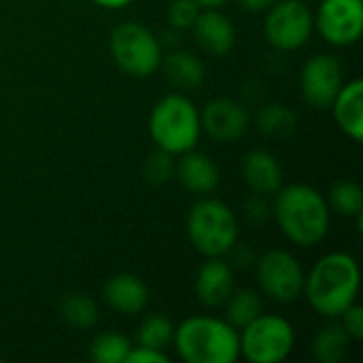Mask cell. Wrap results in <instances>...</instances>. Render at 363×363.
<instances>
[{
    "label": "cell",
    "instance_id": "cb8c5ba5",
    "mask_svg": "<svg viewBox=\"0 0 363 363\" xmlns=\"http://www.w3.org/2000/svg\"><path fill=\"white\" fill-rule=\"evenodd\" d=\"M332 211H336L342 217H357L363 213V189L359 183L351 179L336 181L330 187V194L325 196Z\"/></svg>",
    "mask_w": 363,
    "mask_h": 363
},
{
    "label": "cell",
    "instance_id": "7a4b0ae2",
    "mask_svg": "<svg viewBox=\"0 0 363 363\" xmlns=\"http://www.w3.org/2000/svg\"><path fill=\"white\" fill-rule=\"evenodd\" d=\"M274 219L285 238L298 247H315L330 232V204L325 196L306 183H291L274 194Z\"/></svg>",
    "mask_w": 363,
    "mask_h": 363
},
{
    "label": "cell",
    "instance_id": "6da1fadb",
    "mask_svg": "<svg viewBox=\"0 0 363 363\" xmlns=\"http://www.w3.org/2000/svg\"><path fill=\"white\" fill-rule=\"evenodd\" d=\"M362 285L359 264L345 251H332L319 257L308 274H304V289L315 313L328 319H338L353 302H357Z\"/></svg>",
    "mask_w": 363,
    "mask_h": 363
},
{
    "label": "cell",
    "instance_id": "44dd1931",
    "mask_svg": "<svg viewBox=\"0 0 363 363\" xmlns=\"http://www.w3.org/2000/svg\"><path fill=\"white\" fill-rule=\"evenodd\" d=\"M257 132L268 138H289L298 128V115L281 102L262 106L253 117Z\"/></svg>",
    "mask_w": 363,
    "mask_h": 363
},
{
    "label": "cell",
    "instance_id": "5b68a950",
    "mask_svg": "<svg viewBox=\"0 0 363 363\" xmlns=\"http://www.w3.org/2000/svg\"><path fill=\"white\" fill-rule=\"evenodd\" d=\"M185 230L194 249L204 257H223L238 245V219L217 198L198 200L187 213Z\"/></svg>",
    "mask_w": 363,
    "mask_h": 363
},
{
    "label": "cell",
    "instance_id": "ac0fdd59",
    "mask_svg": "<svg viewBox=\"0 0 363 363\" xmlns=\"http://www.w3.org/2000/svg\"><path fill=\"white\" fill-rule=\"evenodd\" d=\"M332 113L338 128L355 143L363 138V83L362 79H353L345 83L338 96L332 102Z\"/></svg>",
    "mask_w": 363,
    "mask_h": 363
},
{
    "label": "cell",
    "instance_id": "d6a6232c",
    "mask_svg": "<svg viewBox=\"0 0 363 363\" xmlns=\"http://www.w3.org/2000/svg\"><path fill=\"white\" fill-rule=\"evenodd\" d=\"M94 4L102 6V9H111V11H117V9H123L128 6L132 0H91Z\"/></svg>",
    "mask_w": 363,
    "mask_h": 363
},
{
    "label": "cell",
    "instance_id": "83f0119b",
    "mask_svg": "<svg viewBox=\"0 0 363 363\" xmlns=\"http://www.w3.org/2000/svg\"><path fill=\"white\" fill-rule=\"evenodd\" d=\"M202 6L196 0H172L168 6V23L174 30H191Z\"/></svg>",
    "mask_w": 363,
    "mask_h": 363
},
{
    "label": "cell",
    "instance_id": "f546056e",
    "mask_svg": "<svg viewBox=\"0 0 363 363\" xmlns=\"http://www.w3.org/2000/svg\"><path fill=\"white\" fill-rule=\"evenodd\" d=\"M170 357L160 351V349H149V347H132L128 357H125V363H168Z\"/></svg>",
    "mask_w": 363,
    "mask_h": 363
},
{
    "label": "cell",
    "instance_id": "3957f363",
    "mask_svg": "<svg viewBox=\"0 0 363 363\" xmlns=\"http://www.w3.org/2000/svg\"><path fill=\"white\" fill-rule=\"evenodd\" d=\"M172 345L187 363H234L240 357L238 330L211 315L183 319L174 328Z\"/></svg>",
    "mask_w": 363,
    "mask_h": 363
},
{
    "label": "cell",
    "instance_id": "4316f807",
    "mask_svg": "<svg viewBox=\"0 0 363 363\" xmlns=\"http://www.w3.org/2000/svg\"><path fill=\"white\" fill-rule=\"evenodd\" d=\"M143 177L151 185H164L174 177V155L157 149L143 162Z\"/></svg>",
    "mask_w": 363,
    "mask_h": 363
},
{
    "label": "cell",
    "instance_id": "d4e9b609",
    "mask_svg": "<svg viewBox=\"0 0 363 363\" xmlns=\"http://www.w3.org/2000/svg\"><path fill=\"white\" fill-rule=\"evenodd\" d=\"M174 336V323L166 315H149L143 319V323L136 330V345L138 347H149V349H160L164 351L168 345H172Z\"/></svg>",
    "mask_w": 363,
    "mask_h": 363
},
{
    "label": "cell",
    "instance_id": "484cf974",
    "mask_svg": "<svg viewBox=\"0 0 363 363\" xmlns=\"http://www.w3.org/2000/svg\"><path fill=\"white\" fill-rule=\"evenodd\" d=\"M132 342L117 332H102L89 345V357L96 363H125Z\"/></svg>",
    "mask_w": 363,
    "mask_h": 363
},
{
    "label": "cell",
    "instance_id": "7402d4cb",
    "mask_svg": "<svg viewBox=\"0 0 363 363\" xmlns=\"http://www.w3.org/2000/svg\"><path fill=\"white\" fill-rule=\"evenodd\" d=\"M225 321L236 328L238 332L249 325L255 317H259L264 313V302H262V294L255 289H238L232 291V296L225 300Z\"/></svg>",
    "mask_w": 363,
    "mask_h": 363
},
{
    "label": "cell",
    "instance_id": "30bf717a",
    "mask_svg": "<svg viewBox=\"0 0 363 363\" xmlns=\"http://www.w3.org/2000/svg\"><path fill=\"white\" fill-rule=\"evenodd\" d=\"M315 28L334 47L355 45L363 32V0H321Z\"/></svg>",
    "mask_w": 363,
    "mask_h": 363
},
{
    "label": "cell",
    "instance_id": "1f68e13d",
    "mask_svg": "<svg viewBox=\"0 0 363 363\" xmlns=\"http://www.w3.org/2000/svg\"><path fill=\"white\" fill-rule=\"evenodd\" d=\"M279 0H238V4L249 13H266Z\"/></svg>",
    "mask_w": 363,
    "mask_h": 363
},
{
    "label": "cell",
    "instance_id": "5bb4252c",
    "mask_svg": "<svg viewBox=\"0 0 363 363\" xmlns=\"http://www.w3.org/2000/svg\"><path fill=\"white\" fill-rule=\"evenodd\" d=\"M196 298L206 308H221L234 291V272L223 257H206L194 281Z\"/></svg>",
    "mask_w": 363,
    "mask_h": 363
},
{
    "label": "cell",
    "instance_id": "277c9868",
    "mask_svg": "<svg viewBox=\"0 0 363 363\" xmlns=\"http://www.w3.org/2000/svg\"><path fill=\"white\" fill-rule=\"evenodd\" d=\"M149 134L155 147L170 155L194 149L202 134L198 106L183 91L164 96L151 111Z\"/></svg>",
    "mask_w": 363,
    "mask_h": 363
},
{
    "label": "cell",
    "instance_id": "ba28073f",
    "mask_svg": "<svg viewBox=\"0 0 363 363\" xmlns=\"http://www.w3.org/2000/svg\"><path fill=\"white\" fill-rule=\"evenodd\" d=\"M315 32V15L304 0H279L266 11L264 36L279 51L302 49Z\"/></svg>",
    "mask_w": 363,
    "mask_h": 363
},
{
    "label": "cell",
    "instance_id": "d6986e66",
    "mask_svg": "<svg viewBox=\"0 0 363 363\" xmlns=\"http://www.w3.org/2000/svg\"><path fill=\"white\" fill-rule=\"evenodd\" d=\"M160 68L164 70L166 81L177 91H183V94L198 89L206 74L204 62L185 49H177V51H170L168 55H162Z\"/></svg>",
    "mask_w": 363,
    "mask_h": 363
},
{
    "label": "cell",
    "instance_id": "9a60e30c",
    "mask_svg": "<svg viewBox=\"0 0 363 363\" xmlns=\"http://www.w3.org/2000/svg\"><path fill=\"white\" fill-rule=\"evenodd\" d=\"M247 187L257 196H274L283 187V168L268 149H251L240 164Z\"/></svg>",
    "mask_w": 363,
    "mask_h": 363
},
{
    "label": "cell",
    "instance_id": "e0dca14e",
    "mask_svg": "<svg viewBox=\"0 0 363 363\" xmlns=\"http://www.w3.org/2000/svg\"><path fill=\"white\" fill-rule=\"evenodd\" d=\"M102 296L106 300V304L119 313V315H128L134 317L138 313L145 311L147 302H149V289L143 283V279H138L132 272H119L113 274L104 287H102Z\"/></svg>",
    "mask_w": 363,
    "mask_h": 363
},
{
    "label": "cell",
    "instance_id": "ffe728a7",
    "mask_svg": "<svg viewBox=\"0 0 363 363\" xmlns=\"http://www.w3.org/2000/svg\"><path fill=\"white\" fill-rule=\"evenodd\" d=\"M353 338L347 334L342 323H328L323 325L315 340H313V355L321 363H340L351 349Z\"/></svg>",
    "mask_w": 363,
    "mask_h": 363
},
{
    "label": "cell",
    "instance_id": "8fae6325",
    "mask_svg": "<svg viewBox=\"0 0 363 363\" xmlns=\"http://www.w3.org/2000/svg\"><path fill=\"white\" fill-rule=\"evenodd\" d=\"M345 85L342 64L336 55L319 53L313 55L300 72V89L302 98L308 106L317 111H328Z\"/></svg>",
    "mask_w": 363,
    "mask_h": 363
},
{
    "label": "cell",
    "instance_id": "f1b7e54d",
    "mask_svg": "<svg viewBox=\"0 0 363 363\" xmlns=\"http://www.w3.org/2000/svg\"><path fill=\"white\" fill-rule=\"evenodd\" d=\"M338 319L353 340H363V308L357 302H353Z\"/></svg>",
    "mask_w": 363,
    "mask_h": 363
},
{
    "label": "cell",
    "instance_id": "2e32d148",
    "mask_svg": "<svg viewBox=\"0 0 363 363\" xmlns=\"http://www.w3.org/2000/svg\"><path fill=\"white\" fill-rule=\"evenodd\" d=\"M174 174L187 191L200 196L215 191L221 181V172L215 160L196 149L181 153V160L174 162Z\"/></svg>",
    "mask_w": 363,
    "mask_h": 363
},
{
    "label": "cell",
    "instance_id": "4dcf8cb0",
    "mask_svg": "<svg viewBox=\"0 0 363 363\" xmlns=\"http://www.w3.org/2000/svg\"><path fill=\"white\" fill-rule=\"evenodd\" d=\"M270 211H272V208L268 206V202L264 200V196H257V194H253V198L247 200V204H245V217H247L251 223L266 221L268 215H270Z\"/></svg>",
    "mask_w": 363,
    "mask_h": 363
},
{
    "label": "cell",
    "instance_id": "836d02e7",
    "mask_svg": "<svg viewBox=\"0 0 363 363\" xmlns=\"http://www.w3.org/2000/svg\"><path fill=\"white\" fill-rule=\"evenodd\" d=\"M202 9H219L221 4H225L228 0H196Z\"/></svg>",
    "mask_w": 363,
    "mask_h": 363
},
{
    "label": "cell",
    "instance_id": "4fadbf2b",
    "mask_svg": "<svg viewBox=\"0 0 363 363\" xmlns=\"http://www.w3.org/2000/svg\"><path fill=\"white\" fill-rule=\"evenodd\" d=\"M191 30L198 47L213 57L228 55L236 45V28L219 9H202Z\"/></svg>",
    "mask_w": 363,
    "mask_h": 363
},
{
    "label": "cell",
    "instance_id": "7c38bea8",
    "mask_svg": "<svg viewBox=\"0 0 363 363\" xmlns=\"http://www.w3.org/2000/svg\"><path fill=\"white\" fill-rule=\"evenodd\" d=\"M200 125L217 143H236L251 125L249 108L234 98H215L200 111Z\"/></svg>",
    "mask_w": 363,
    "mask_h": 363
},
{
    "label": "cell",
    "instance_id": "603a6c76",
    "mask_svg": "<svg viewBox=\"0 0 363 363\" xmlns=\"http://www.w3.org/2000/svg\"><path fill=\"white\" fill-rule=\"evenodd\" d=\"M60 317L68 328H72L77 332H85L98 323L100 315H98V306L91 298H87L85 294H68L60 302Z\"/></svg>",
    "mask_w": 363,
    "mask_h": 363
},
{
    "label": "cell",
    "instance_id": "52a82bcc",
    "mask_svg": "<svg viewBox=\"0 0 363 363\" xmlns=\"http://www.w3.org/2000/svg\"><path fill=\"white\" fill-rule=\"evenodd\" d=\"M238 345L249 363H281L296 347V330L285 317L262 313L238 332Z\"/></svg>",
    "mask_w": 363,
    "mask_h": 363
},
{
    "label": "cell",
    "instance_id": "8992f818",
    "mask_svg": "<svg viewBox=\"0 0 363 363\" xmlns=\"http://www.w3.org/2000/svg\"><path fill=\"white\" fill-rule=\"evenodd\" d=\"M108 51L117 68L136 79L155 74L162 64V43L140 21L119 23L111 34Z\"/></svg>",
    "mask_w": 363,
    "mask_h": 363
},
{
    "label": "cell",
    "instance_id": "9c48e42d",
    "mask_svg": "<svg viewBox=\"0 0 363 363\" xmlns=\"http://www.w3.org/2000/svg\"><path fill=\"white\" fill-rule=\"evenodd\" d=\"M257 285L264 296L279 304H291L302 296L304 270L285 249H270L257 259Z\"/></svg>",
    "mask_w": 363,
    "mask_h": 363
}]
</instances>
